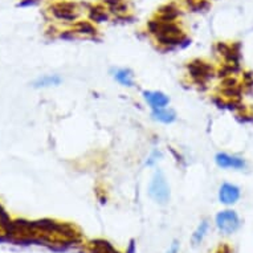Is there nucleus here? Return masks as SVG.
Segmentation results:
<instances>
[{"mask_svg": "<svg viewBox=\"0 0 253 253\" xmlns=\"http://www.w3.org/2000/svg\"><path fill=\"white\" fill-rule=\"evenodd\" d=\"M113 80L118 83L121 86L127 87V89H133L135 87V75L130 68L125 67H113L109 71Z\"/></svg>", "mask_w": 253, "mask_h": 253, "instance_id": "423d86ee", "label": "nucleus"}, {"mask_svg": "<svg viewBox=\"0 0 253 253\" xmlns=\"http://www.w3.org/2000/svg\"><path fill=\"white\" fill-rule=\"evenodd\" d=\"M126 253H135V244H134V240L130 241L129 248H127V252Z\"/></svg>", "mask_w": 253, "mask_h": 253, "instance_id": "4468645a", "label": "nucleus"}, {"mask_svg": "<svg viewBox=\"0 0 253 253\" xmlns=\"http://www.w3.org/2000/svg\"><path fill=\"white\" fill-rule=\"evenodd\" d=\"M62 77L57 73L53 75H42L32 81V87L35 89H48V87L60 86L62 84Z\"/></svg>", "mask_w": 253, "mask_h": 253, "instance_id": "6e6552de", "label": "nucleus"}, {"mask_svg": "<svg viewBox=\"0 0 253 253\" xmlns=\"http://www.w3.org/2000/svg\"><path fill=\"white\" fill-rule=\"evenodd\" d=\"M215 225L220 233L229 236L241 228V219L235 210L228 207L216 213Z\"/></svg>", "mask_w": 253, "mask_h": 253, "instance_id": "f03ea898", "label": "nucleus"}, {"mask_svg": "<svg viewBox=\"0 0 253 253\" xmlns=\"http://www.w3.org/2000/svg\"><path fill=\"white\" fill-rule=\"evenodd\" d=\"M241 198V188L235 183L224 182L221 183L217 190V199L220 204L225 207H232Z\"/></svg>", "mask_w": 253, "mask_h": 253, "instance_id": "20e7f679", "label": "nucleus"}, {"mask_svg": "<svg viewBox=\"0 0 253 253\" xmlns=\"http://www.w3.org/2000/svg\"><path fill=\"white\" fill-rule=\"evenodd\" d=\"M215 165L221 170H233V171H243L248 167V163L243 157L233 155V154L224 153L220 151L215 155Z\"/></svg>", "mask_w": 253, "mask_h": 253, "instance_id": "7ed1b4c3", "label": "nucleus"}, {"mask_svg": "<svg viewBox=\"0 0 253 253\" xmlns=\"http://www.w3.org/2000/svg\"><path fill=\"white\" fill-rule=\"evenodd\" d=\"M142 98L151 110L167 108L171 104L170 96L162 90H143L142 91Z\"/></svg>", "mask_w": 253, "mask_h": 253, "instance_id": "39448f33", "label": "nucleus"}, {"mask_svg": "<svg viewBox=\"0 0 253 253\" xmlns=\"http://www.w3.org/2000/svg\"><path fill=\"white\" fill-rule=\"evenodd\" d=\"M147 195L158 206H167L171 200V187L166 174L159 167L154 170L147 186Z\"/></svg>", "mask_w": 253, "mask_h": 253, "instance_id": "f257e3e1", "label": "nucleus"}, {"mask_svg": "<svg viewBox=\"0 0 253 253\" xmlns=\"http://www.w3.org/2000/svg\"><path fill=\"white\" fill-rule=\"evenodd\" d=\"M179 251H180V243L178 240H172L166 253H179Z\"/></svg>", "mask_w": 253, "mask_h": 253, "instance_id": "ddd939ff", "label": "nucleus"}, {"mask_svg": "<svg viewBox=\"0 0 253 253\" xmlns=\"http://www.w3.org/2000/svg\"><path fill=\"white\" fill-rule=\"evenodd\" d=\"M217 253H228V249H225V251H223V249H220V251Z\"/></svg>", "mask_w": 253, "mask_h": 253, "instance_id": "2eb2a0df", "label": "nucleus"}, {"mask_svg": "<svg viewBox=\"0 0 253 253\" xmlns=\"http://www.w3.org/2000/svg\"><path fill=\"white\" fill-rule=\"evenodd\" d=\"M163 159V153L162 150L158 149V147H155V149L151 150V153L147 155V158H146L145 161V166L146 167H157L158 163L161 162Z\"/></svg>", "mask_w": 253, "mask_h": 253, "instance_id": "9d476101", "label": "nucleus"}, {"mask_svg": "<svg viewBox=\"0 0 253 253\" xmlns=\"http://www.w3.org/2000/svg\"><path fill=\"white\" fill-rule=\"evenodd\" d=\"M151 120L162 125H172L178 121V113L175 112V109L167 106V108L154 109L150 113Z\"/></svg>", "mask_w": 253, "mask_h": 253, "instance_id": "0eeeda50", "label": "nucleus"}, {"mask_svg": "<svg viewBox=\"0 0 253 253\" xmlns=\"http://www.w3.org/2000/svg\"><path fill=\"white\" fill-rule=\"evenodd\" d=\"M76 32L77 34L85 35V36H93V35H96V27L91 24L90 21H79L77 24H76Z\"/></svg>", "mask_w": 253, "mask_h": 253, "instance_id": "9b49d317", "label": "nucleus"}, {"mask_svg": "<svg viewBox=\"0 0 253 253\" xmlns=\"http://www.w3.org/2000/svg\"><path fill=\"white\" fill-rule=\"evenodd\" d=\"M91 15H93L91 19H93V21H96V23H102V21L108 19V15L105 12V9H96L94 12H91Z\"/></svg>", "mask_w": 253, "mask_h": 253, "instance_id": "f8f14e48", "label": "nucleus"}, {"mask_svg": "<svg viewBox=\"0 0 253 253\" xmlns=\"http://www.w3.org/2000/svg\"><path fill=\"white\" fill-rule=\"evenodd\" d=\"M210 227H211V224H210V221L207 219L202 220L198 224V227H196L191 236V243L194 247H199L203 243V240L207 236L208 231H210Z\"/></svg>", "mask_w": 253, "mask_h": 253, "instance_id": "1a4fd4ad", "label": "nucleus"}]
</instances>
